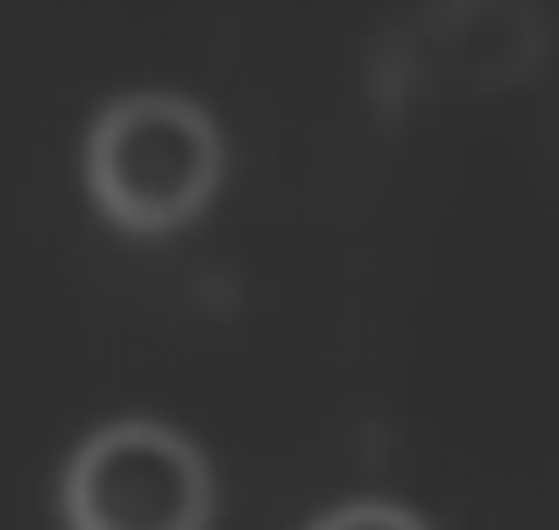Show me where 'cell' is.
Returning <instances> with one entry per match:
<instances>
[{"label": "cell", "instance_id": "obj_3", "mask_svg": "<svg viewBox=\"0 0 559 530\" xmlns=\"http://www.w3.org/2000/svg\"><path fill=\"white\" fill-rule=\"evenodd\" d=\"M305 530H432V517L411 503H396V495H347V503L319 509Z\"/></svg>", "mask_w": 559, "mask_h": 530}, {"label": "cell", "instance_id": "obj_1", "mask_svg": "<svg viewBox=\"0 0 559 530\" xmlns=\"http://www.w3.org/2000/svg\"><path fill=\"white\" fill-rule=\"evenodd\" d=\"M227 184V135L185 93H121L85 128V198L114 233L164 241Z\"/></svg>", "mask_w": 559, "mask_h": 530}, {"label": "cell", "instance_id": "obj_2", "mask_svg": "<svg viewBox=\"0 0 559 530\" xmlns=\"http://www.w3.org/2000/svg\"><path fill=\"white\" fill-rule=\"evenodd\" d=\"M64 530H213V467L199 438L156 418H114L57 474Z\"/></svg>", "mask_w": 559, "mask_h": 530}]
</instances>
